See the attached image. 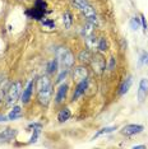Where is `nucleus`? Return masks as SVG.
Listing matches in <instances>:
<instances>
[{
    "mask_svg": "<svg viewBox=\"0 0 148 149\" xmlns=\"http://www.w3.org/2000/svg\"><path fill=\"white\" fill-rule=\"evenodd\" d=\"M38 100L40 103L43 104V106H47L50 103V100H51V83H50V79L47 77H42L38 79Z\"/></svg>",
    "mask_w": 148,
    "mask_h": 149,
    "instance_id": "1",
    "label": "nucleus"
},
{
    "mask_svg": "<svg viewBox=\"0 0 148 149\" xmlns=\"http://www.w3.org/2000/svg\"><path fill=\"white\" fill-rule=\"evenodd\" d=\"M73 3L78 6L79 10L86 15V18H87V21L88 22L93 23L95 26L98 23V21H97V15H96L95 10H93V8L88 3V0H73Z\"/></svg>",
    "mask_w": 148,
    "mask_h": 149,
    "instance_id": "2",
    "label": "nucleus"
},
{
    "mask_svg": "<svg viewBox=\"0 0 148 149\" xmlns=\"http://www.w3.org/2000/svg\"><path fill=\"white\" fill-rule=\"evenodd\" d=\"M56 56H58L59 63H60V65H61L63 70H68L69 68H72V65L74 64V57H73L72 52H70L68 49H64V47L58 49Z\"/></svg>",
    "mask_w": 148,
    "mask_h": 149,
    "instance_id": "3",
    "label": "nucleus"
},
{
    "mask_svg": "<svg viewBox=\"0 0 148 149\" xmlns=\"http://www.w3.org/2000/svg\"><path fill=\"white\" fill-rule=\"evenodd\" d=\"M45 10H46V3L43 0H36L35 8H32L31 10L27 12V15H29L33 19L40 21L43 17V14H45Z\"/></svg>",
    "mask_w": 148,
    "mask_h": 149,
    "instance_id": "4",
    "label": "nucleus"
},
{
    "mask_svg": "<svg viewBox=\"0 0 148 149\" xmlns=\"http://www.w3.org/2000/svg\"><path fill=\"white\" fill-rule=\"evenodd\" d=\"M22 91V83L21 82H15L13 83L10 87H9L8 91V104H13L19 98V94H21Z\"/></svg>",
    "mask_w": 148,
    "mask_h": 149,
    "instance_id": "5",
    "label": "nucleus"
},
{
    "mask_svg": "<svg viewBox=\"0 0 148 149\" xmlns=\"http://www.w3.org/2000/svg\"><path fill=\"white\" fill-rule=\"evenodd\" d=\"M143 126L142 125H137V124H130V125H126V126L123 127L121 133L126 136H130V135H135V134H139L143 131Z\"/></svg>",
    "mask_w": 148,
    "mask_h": 149,
    "instance_id": "6",
    "label": "nucleus"
},
{
    "mask_svg": "<svg viewBox=\"0 0 148 149\" xmlns=\"http://www.w3.org/2000/svg\"><path fill=\"white\" fill-rule=\"evenodd\" d=\"M92 65L95 72L101 74L105 70V60H103V57L101 55H95V57L92 59Z\"/></svg>",
    "mask_w": 148,
    "mask_h": 149,
    "instance_id": "7",
    "label": "nucleus"
},
{
    "mask_svg": "<svg viewBox=\"0 0 148 149\" xmlns=\"http://www.w3.org/2000/svg\"><path fill=\"white\" fill-rule=\"evenodd\" d=\"M148 94V79H142L139 83V89H138V101L142 102L146 100Z\"/></svg>",
    "mask_w": 148,
    "mask_h": 149,
    "instance_id": "8",
    "label": "nucleus"
},
{
    "mask_svg": "<svg viewBox=\"0 0 148 149\" xmlns=\"http://www.w3.org/2000/svg\"><path fill=\"white\" fill-rule=\"evenodd\" d=\"M17 135V130L14 129H5L0 133V143H8Z\"/></svg>",
    "mask_w": 148,
    "mask_h": 149,
    "instance_id": "9",
    "label": "nucleus"
},
{
    "mask_svg": "<svg viewBox=\"0 0 148 149\" xmlns=\"http://www.w3.org/2000/svg\"><path fill=\"white\" fill-rule=\"evenodd\" d=\"M33 87H35L33 82H29L28 84H27L26 89L23 91V94H22V102L23 103H28L29 102L31 96H32V92H33Z\"/></svg>",
    "mask_w": 148,
    "mask_h": 149,
    "instance_id": "10",
    "label": "nucleus"
},
{
    "mask_svg": "<svg viewBox=\"0 0 148 149\" xmlns=\"http://www.w3.org/2000/svg\"><path fill=\"white\" fill-rule=\"evenodd\" d=\"M87 86H88V82H87V79L82 80V82H79V83H78V86H77L75 92H74V94H73V100H77L78 97L82 96V94L86 92Z\"/></svg>",
    "mask_w": 148,
    "mask_h": 149,
    "instance_id": "11",
    "label": "nucleus"
},
{
    "mask_svg": "<svg viewBox=\"0 0 148 149\" xmlns=\"http://www.w3.org/2000/svg\"><path fill=\"white\" fill-rule=\"evenodd\" d=\"M66 93H68V86L66 84H63V86L59 87L58 93H56V103H61L66 97Z\"/></svg>",
    "mask_w": 148,
    "mask_h": 149,
    "instance_id": "12",
    "label": "nucleus"
},
{
    "mask_svg": "<svg viewBox=\"0 0 148 149\" xmlns=\"http://www.w3.org/2000/svg\"><path fill=\"white\" fill-rule=\"evenodd\" d=\"M74 79H75L78 83L87 79V72H86L84 68H77V69L74 70Z\"/></svg>",
    "mask_w": 148,
    "mask_h": 149,
    "instance_id": "13",
    "label": "nucleus"
},
{
    "mask_svg": "<svg viewBox=\"0 0 148 149\" xmlns=\"http://www.w3.org/2000/svg\"><path fill=\"white\" fill-rule=\"evenodd\" d=\"M132 83H133V78L132 77H128L123 82V84H121V87H120V94H125V93H128L129 92V89H130V87H132Z\"/></svg>",
    "mask_w": 148,
    "mask_h": 149,
    "instance_id": "14",
    "label": "nucleus"
},
{
    "mask_svg": "<svg viewBox=\"0 0 148 149\" xmlns=\"http://www.w3.org/2000/svg\"><path fill=\"white\" fill-rule=\"evenodd\" d=\"M70 110L69 108H64V110H61L59 112L58 115V120H59V123H65L66 120H69V117H70Z\"/></svg>",
    "mask_w": 148,
    "mask_h": 149,
    "instance_id": "15",
    "label": "nucleus"
},
{
    "mask_svg": "<svg viewBox=\"0 0 148 149\" xmlns=\"http://www.w3.org/2000/svg\"><path fill=\"white\" fill-rule=\"evenodd\" d=\"M22 116V110L19 106H15L13 110L10 111V113L8 115V118L9 120H15V118H19Z\"/></svg>",
    "mask_w": 148,
    "mask_h": 149,
    "instance_id": "16",
    "label": "nucleus"
},
{
    "mask_svg": "<svg viewBox=\"0 0 148 149\" xmlns=\"http://www.w3.org/2000/svg\"><path fill=\"white\" fill-rule=\"evenodd\" d=\"M93 28H95V24L93 23L88 22L84 27V29H83V35H84L86 38H88V37H92L93 36Z\"/></svg>",
    "mask_w": 148,
    "mask_h": 149,
    "instance_id": "17",
    "label": "nucleus"
},
{
    "mask_svg": "<svg viewBox=\"0 0 148 149\" xmlns=\"http://www.w3.org/2000/svg\"><path fill=\"white\" fill-rule=\"evenodd\" d=\"M114 130H116V126H109V127H103V129H101V130H98L97 133L93 135V139H96V138H98L100 135H103V134H109V133H112Z\"/></svg>",
    "mask_w": 148,
    "mask_h": 149,
    "instance_id": "18",
    "label": "nucleus"
},
{
    "mask_svg": "<svg viewBox=\"0 0 148 149\" xmlns=\"http://www.w3.org/2000/svg\"><path fill=\"white\" fill-rule=\"evenodd\" d=\"M79 60L82 63H84V64L91 61V54H89L88 50H84V51H82L79 54Z\"/></svg>",
    "mask_w": 148,
    "mask_h": 149,
    "instance_id": "19",
    "label": "nucleus"
},
{
    "mask_svg": "<svg viewBox=\"0 0 148 149\" xmlns=\"http://www.w3.org/2000/svg\"><path fill=\"white\" fill-rule=\"evenodd\" d=\"M56 70H58V60H51V61L49 63V65H47V72L50 74H54V73H56Z\"/></svg>",
    "mask_w": 148,
    "mask_h": 149,
    "instance_id": "20",
    "label": "nucleus"
},
{
    "mask_svg": "<svg viewBox=\"0 0 148 149\" xmlns=\"http://www.w3.org/2000/svg\"><path fill=\"white\" fill-rule=\"evenodd\" d=\"M129 24H130V28L133 29V31H137L138 28L140 27V21H139V18H132L130 19V22H129Z\"/></svg>",
    "mask_w": 148,
    "mask_h": 149,
    "instance_id": "21",
    "label": "nucleus"
},
{
    "mask_svg": "<svg viewBox=\"0 0 148 149\" xmlns=\"http://www.w3.org/2000/svg\"><path fill=\"white\" fill-rule=\"evenodd\" d=\"M139 64L140 65H148V52L142 51L139 55Z\"/></svg>",
    "mask_w": 148,
    "mask_h": 149,
    "instance_id": "22",
    "label": "nucleus"
},
{
    "mask_svg": "<svg viewBox=\"0 0 148 149\" xmlns=\"http://www.w3.org/2000/svg\"><path fill=\"white\" fill-rule=\"evenodd\" d=\"M63 21L65 23V28H69L70 27V23H72V15H70V13H64L63 15Z\"/></svg>",
    "mask_w": 148,
    "mask_h": 149,
    "instance_id": "23",
    "label": "nucleus"
},
{
    "mask_svg": "<svg viewBox=\"0 0 148 149\" xmlns=\"http://www.w3.org/2000/svg\"><path fill=\"white\" fill-rule=\"evenodd\" d=\"M98 49H100V51H106V50H107V42H106L105 38H100Z\"/></svg>",
    "mask_w": 148,
    "mask_h": 149,
    "instance_id": "24",
    "label": "nucleus"
},
{
    "mask_svg": "<svg viewBox=\"0 0 148 149\" xmlns=\"http://www.w3.org/2000/svg\"><path fill=\"white\" fill-rule=\"evenodd\" d=\"M42 24L46 26V27H50V28H55V23H54L52 21H43Z\"/></svg>",
    "mask_w": 148,
    "mask_h": 149,
    "instance_id": "25",
    "label": "nucleus"
},
{
    "mask_svg": "<svg viewBox=\"0 0 148 149\" xmlns=\"http://www.w3.org/2000/svg\"><path fill=\"white\" fill-rule=\"evenodd\" d=\"M142 26H143V31L146 32L147 31V21L144 18V15H142Z\"/></svg>",
    "mask_w": 148,
    "mask_h": 149,
    "instance_id": "26",
    "label": "nucleus"
},
{
    "mask_svg": "<svg viewBox=\"0 0 148 149\" xmlns=\"http://www.w3.org/2000/svg\"><path fill=\"white\" fill-rule=\"evenodd\" d=\"M114 66H115V59H114V57H111V59H110L109 69H110V70H112V69H114Z\"/></svg>",
    "mask_w": 148,
    "mask_h": 149,
    "instance_id": "27",
    "label": "nucleus"
},
{
    "mask_svg": "<svg viewBox=\"0 0 148 149\" xmlns=\"http://www.w3.org/2000/svg\"><path fill=\"white\" fill-rule=\"evenodd\" d=\"M134 149H144L146 148V145H135V147H133Z\"/></svg>",
    "mask_w": 148,
    "mask_h": 149,
    "instance_id": "28",
    "label": "nucleus"
},
{
    "mask_svg": "<svg viewBox=\"0 0 148 149\" xmlns=\"http://www.w3.org/2000/svg\"><path fill=\"white\" fill-rule=\"evenodd\" d=\"M3 121H6V117L3 116V115H0V123H3Z\"/></svg>",
    "mask_w": 148,
    "mask_h": 149,
    "instance_id": "29",
    "label": "nucleus"
}]
</instances>
